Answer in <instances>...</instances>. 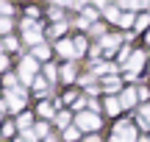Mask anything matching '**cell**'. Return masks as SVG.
<instances>
[{
    "instance_id": "obj_1",
    "label": "cell",
    "mask_w": 150,
    "mask_h": 142,
    "mask_svg": "<svg viewBox=\"0 0 150 142\" xmlns=\"http://www.w3.org/2000/svg\"><path fill=\"white\" fill-rule=\"evenodd\" d=\"M142 123L150 126V106H147V109H142Z\"/></svg>"
}]
</instances>
